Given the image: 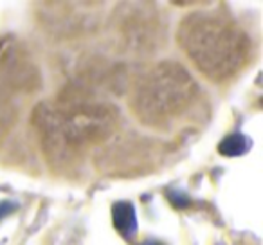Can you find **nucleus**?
I'll use <instances>...</instances> for the list:
<instances>
[{
  "label": "nucleus",
  "instance_id": "obj_1",
  "mask_svg": "<svg viewBox=\"0 0 263 245\" xmlns=\"http://www.w3.org/2000/svg\"><path fill=\"white\" fill-rule=\"evenodd\" d=\"M31 123L47 161L54 168H67L76 164L88 148L114 136L119 114L90 85L70 81L52 101L34 108Z\"/></svg>",
  "mask_w": 263,
  "mask_h": 245
},
{
  "label": "nucleus",
  "instance_id": "obj_2",
  "mask_svg": "<svg viewBox=\"0 0 263 245\" xmlns=\"http://www.w3.org/2000/svg\"><path fill=\"white\" fill-rule=\"evenodd\" d=\"M177 44L215 83L236 76L252 56L249 33L222 9H200L184 16L177 29Z\"/></svg>",
  "mask_w": 263,
  "mask_h": 245
},
{
  "label": "nucleus",
  "instance_id": "obj_3",
  "mask_svg": "<svg viewBox=\"0 0 263 245\" xmlns=\"http://www.w3.org/2000/svg\"><path fill=\"white\" fill-rule=\"evenodd\" d=\"M200 96L197 81L180 63L162 62L136 78L130 90L132 114L150 128H170Z\"/></svg>",
  "mask_w": 263,
  "mask_h": 245
},
{
  "label": "nucleus",
  "instance_id": "obj_4",
  "mask_svg": "<svg viewBox=\"0 0 263 245\" xmlns=\"http://www.w3.org/2000/svg\"><path fill=\"white\" fill-rule=\"evenodd\" d=\"M0 78L13 92L31 94L40 87V70L29 52L11 36L0 38Z\"/></svg>",
  "mask_w": 263,
  "mask_h": 245
},
{
  "label": "nucleus",
  "instance_id": "obj_5",
  "mask_svg": "<svg viewBox=\"0 0 263 245\" xmlns=\"http://www.w3.org/2000/svg\"><path fill=\"white\" fill-rule=\"evenodd\" d=\"M112 223L116 231L126 241H134L137 238V213L136 205L130 200H117L112 205Z\"/></svg>",
  "mask_w": 263,
  "mask_h": 245
},
{
  "label": "nucleus",
  "instance_id": "obj_6",
  "mask_svg": "<svg viewBox=\"0 0 263 245\" xmlns=\"http://www.w3.org/2000/svg\"><path fill=\"white\" fill-rule=\"evenodd\" d=\"M13 94L15 92L0 78V141L8 136V132L13 128L16 117H18V108L15 105Z\"/></svg>",
  "mask_w": 263,
  "mask_h": 245
},
{
  "label": "nucleus",
  "instance_id": "obj_7",
  "mask_svg": "<svg viewBox=\"0 0 263 245\" xmlns=\"http://www.w3.org/2000/svg\"><path fill=\"white\" fill-rule=\"evenodd\" d=\"M252 143L247 136L243 134H229L226 136L218 144V152L223 157H240V155L247 154L251 150Z\"/></svg>",
  "mask_w": 263,
  "mask_h": 245
},
{
  "label": "nucleus",
  "instance_id": "obj_8",
  "mask_svg": "<svg viewBox=\"0 0 263 245\" xmlns=\"http://www.w3.org/2000/svg\"><path fill=\"white\" fill-rule=\"evenodd\" d=\"M166 195H168V200L173 204V208L184 209V208H187V205H190V198H187L184 193H180V191H177V190H170Z\"/></svg>",
  "mask_w": 263,
  "mask_h": 245
},
{
  "label": "nucleus",
  "instance_id": "obj_9",
  "mask_svg": "<svg viewBox=\"0 0 263 245\" xmlns=\"http://www.w3.org/2000/svg\"><path fill=\"white\" fill-rule=\"evenodd\" d=\"M18 209V204L13 200H0V220L8 218L9 215H13V213Z\"/></svg>",
  "mask_w": 263,
  "mask_h": 245
},
{
  "label": "nucleus",
  "instance_id": "obj_10",
  "mask_svg": "<svg viewBox=\"0 0 263 245\" xmlns=\"http://www.w3.org/2000/svg\"><path fill=\"white\" fill-rule=\"evenodd\" d=\"M141 245H164V243H161V241H157V240H146V241H143Z\"/></svg>",
  "mask_w": 263,
  "mask_h": 245
}]
</instances>
